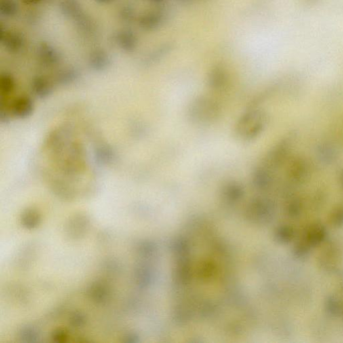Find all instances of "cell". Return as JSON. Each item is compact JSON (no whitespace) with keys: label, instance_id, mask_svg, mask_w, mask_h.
<instances>
[{"label":"cell","instance_id":"4","mask_svg":"<svg viewBox=\"0 0 343 343\" xmlns=\"http://www.w3.org/2000/svg\"><path fill=\"white\" fill-rule=\"evenodd\" d=\"M270 177L268 172L264 169H257L253 174V184L257 187H262L268 184Z\"/></svg>","mask_w":343,"mask_h":343},{"label":"cell","instance_id":"1","mask_svg":"<svg viewBox=\"0 0 343 343\" xmlns=\"http://www.w3.org/2000/svg\"><path fill=\"white\" fill-rule=\"evenodd\" d=\"M222 114L217 101L211 97L201 95L192 100L188 108V117L192 123L207 125L217 121Z\"/></svg>","mask_w":343,"mask_h":343},{"label":"cell","instance_id":"3","mask_svg":"<svg viewBox=\"0 0 343 343\" xmlns=\"http://www.w3.org/2000/svg\"><path fill=\"white\" fill-rule=\"evenodd\" d=\"M228 85V78L226 74L221 70H215L209 77V85L215 91H222Z\"/></svg>","mask_w":343,"mask_h":343},{"label":"cell","instance_id":"2","mask_svg":"<svg viewBox=\"0 0 343 343\" xmlns=\"http://www.w3.org/2000/svg\"><path fill=\"white\" fill-rule=\"evenodd\" d=\"M266 123L264 114L257 109L244 113L236 123L235 136L242 141H252L260 136Z\"/></svg>","mask_w":343,"mask_h":343}]
</instances>
